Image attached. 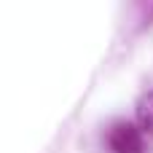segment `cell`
<instances>
[{
    "label": "cell",
    "mask_w": 153,
    "mask_h": 153,
    "mask_svg": "<svg viewBox=\"0 0 153 153\" xmlns=\"http://www.w3.org/2000/svg\"><path fill=\"white\" fill-rule=\"evenodd\" d=\"M137 126L145 134H153V91H148L137 105Z\"/></svg>",
    "instance_id": "obj_2"
},
{
    "label": "cell",
    "mask_w": 153,
    "mask_h": 153,
    "mask_svg": "<svg viewBox=\"0 0 153 153\" xmlns=\"http://www.w3.org/2000/svg\"><path fill=\"white\" fill-rule=\"evenodd\" d=\"M105 145L110 153H145V132L137 124L116 121L105 132Z\"/></svg>",
    "instance_id": "obj_1"
}]
</instances>
